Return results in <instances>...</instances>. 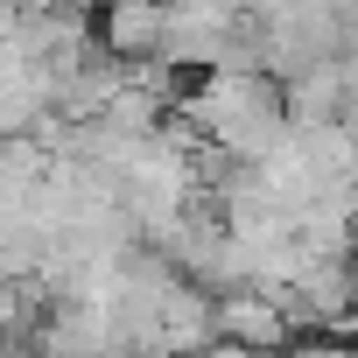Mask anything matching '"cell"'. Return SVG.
<instances>
[{
	"label": "cell",
	"instance_id": "1",
	"mask_svg": "<svg viewBox=\"0 0 358 358\" xmlns=\"http://www.w3.org/2000/svg\"><path fill=\"white\" fill-rule=\"evenodd\" d=\"M351 274H358V267H351Z\"/></svg>",
	"mask_w": 358,
	"mask_h": 358
}]
</instances>
